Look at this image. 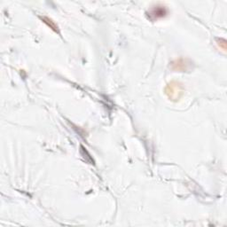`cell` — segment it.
Instances as JSON below:
<instances>
[{
	"mask_svg": "<svg viewBox=\"0 0 227 227\" xmlns=\"http://www.w3.org/2000/svg\"><path fill=\"white\" fill-rule=\"evenodd\" d=\"M151 14L155 15V17L157 18H160V17L164 16L166 14V9L163 8V7H156L155 9H153V11L151 12Z\"/></svg>",
	"mask_w": 227,
	"mask_h": 227,
	"instance_id": "cell-1",
	"label": "cell"
}]
</instances>
